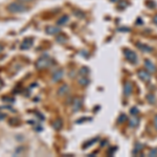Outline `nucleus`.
Here are the masks:
<instances>
[{
  "label": "nucleus",
  "instance_id": "1",
  "mask_svg": "<svg viewBox=\"0 0 157 157\" xmlns=\"http://www.w3.org/2000/svg\"><path fill=\"white\" fill-rule=\"evenodd\" d=\"M52 63V59H50L49 56L43 55L42 57H40L36 62V68L37 69H44L47 68Z\"/></svg>",
  "mask_w": 157,
  "mask_h": 157
},
{
  "label": "nucleus",
  "instance_id": "2",
  "mask_svg": "<svg viewBox=\"0 0 157 157\" xmlns=\"http://www.w3.org/2000/svg\"><path fill=\"white\" fill-rule=\"evenodd\" d=\"M7 11L10 13H13V14H16V13H23V12L27 11V7L21 3L13 2V3L7 6Z\"/></svg>",
  "mask_w": 157,
  "mask_h": 157
},
{
  "label": "nucleus",
  "instance_id": "3",
  "mask_svg": "<svg viewBox=\"0 0 157 157\" xmlns=\"http://www.w3.org/2000/svg\"><path fill=\"white\" fill-rule=\"evenodd\" d=\"M124 54H125V58L129 61V62L136 63L137 57H136V54L134 52H132V50H130V49H124Z\"/></svg>",
  "mask_w": 157,
  "mask_h": 157
},
{
  "label": "nucleus",
  "instance_id": "4",
  "mask_svg": "<svg viewBox=\"0 0 157 157\" xmlns=\"http://www.w3.org/2000/svg\"><path fill=\"white\" fill-rule=\"evenodd\" d=\"M34 45V39L33 38H25L23 40V42L20 45V48L22 50H27Z\"/></svg>",
  "mask_w": 157,
  "mask_h": 157
},
{
  "label": "nucleus",
  "instance_id": "5",
  "mask_svg": "<svg viewBox=\"0 0 157 157\" xmlns=\"http://www.w3.org/2000/svg\"><path fill=\"white\" fill-rule=\"evenodd\" d=\"M138 77L140 78V80L144 81V82H149V81L151 80V75L148 70H139Z\"/></svg>",
  "mask_w": 157,
  "mask_h": 157
},
{
  "label": "nucleus",
  "instance_id": "6",
  "mask_svg": "<svg viewBox=\"0 0 157 157\" xmlns=\"http://www.w3.org/2000/svg\"><path fill=\"white\" fill-rule=\"evenodd\" d=\"M63 75H64L63 69L57 70V71H55L52 73V81H54V82H59V81H61V78H63Z\"/></svg>",
  "mask_w": 157,
  "mask_h": 157
},
{
  "label": "nucleus",
  "instance_id": "7",
  "mask_svg": "<svg viewBox=\"0 0 157 157\" xmlns=\"http://www.w3.org/2000/svg\"><path fill=\"white\" fill-rule=\"evenodd\" d=\"M81 107H82V100L78 98H75L72 103V110L75 111V112H77V111L80 110Z\"/></svg>",
  "mask_w": 157,
  "mask_h": 157
},
{
  "label": "nucleus",
  "instance_id": "8",
  "mask_svg": "<svg viewBox=\"0 0 157 157\" xmlns=\"http://www.w3.org/2000/svg\"><path fill=\"white\" fill-rule=\"evenodd\" d=\"M145 67H146V69L148 70V71L150 72V73L155 72V70H156L155 65H154L153 63H152L151 61H149V60H146L145 61Z\"/></svg>",
  "mask_w": 157,
  "mask_h": 157
},
{
  "label": "nucleus",
  "instance_id": "9",
  "mask_svg": "<svg viewBox=\"0 0 157 157\" xmlns=\"http://www.w3.org/2000/svg\"><path fill=\"white\" fill-rule=\"evenodd\" d=\"M60 32H61V29L57 26H52V25H50V26L46 27V34H48V35H58V34H60Z\"/></svg>",
  "mask_w": 157,
  "mask_h": 157
},
{
  "label": "nucleus",
  "instance_id": "10",
  "mask_svg": "<svg viewBox=\"0 0 157 157\" xmlns=\"http://www.w3.org/2000/svg\"><path fill=\"white\" fill-rule=\"evenodd\" d=\"M68 91H69V89H68V86L67 85H62L61 87L58 89V95H60V97H64L65 94H67Z\"/></svg>",
  "mask_w": 157,
  "mask_h": 157
},
{
  "label": "nucleus",
  "instance_id": "11",
  "mask_svg": "<svg viewBox=\"0 0 157 157\" xmlns=\"http://www.w3.org/2000/svg\"><path fill=\"white\" fill-rule=\"evenodd\" d=\"M131 92H132V84L130 82H126L125 86H124V93L128 97L131 94Z\"/></svg>",
  "mask_w": 157,
  "mask_h": 157
},
{
  "label": "nucleus",
  "instance_id": "12",
  "mask_svg": "<svg viewBox=\"0 0 157 157\" xmlns=\"http://www.w3.org/2000/svg\"><path fill=\"white\" fill-rule=\"evenodd\" d=\"M69 20V17L67 16V15H63L61 18L58 19V24L59 25H64L67 23V21Z\"/></svg>",
  "mask_w": 157,
  "mask_h": 157
},
{
  "label": "nucleus",
  "instance_id": "13",
  "mask_svg": "<svg viewBox=\"0 0 157 157\" xmlns=\"http://www.w3.org/2000/svg\"><path fill=\"white\" fill-rule=\"evenodd\" d=\"M138 123H139L138 117H136V116L134 115L133 117L130 120V123H129V125H130V127L135 128V127H137V126H138Z\"/></svg>",
  "mask_w": 157,
  "mask_h": 157
},
{
  "label": "nucleus",
  "instance_id": "14",
  "mask_svg": "<svg viewBox=\"0 0 157 157\" xmlns=\"http://www.w3.org/2000/svg\"><path fill=\"white\" fill-rule=\"evenodd\" d=\"M138 48L140 50H143V52H152V48L150 46H148V45H145V44H141V43H138L137 44Z\"/></svg>",
  "mask_w": 157,
  "mask_h": 157
},
{
  "label": "nucleus",
  "instance_id": "15",
  "mask_svg": "<svg viewBox=\"0 0 157 157\" xmlns=\"http://www.w3.org/2000/svg\"><path fill=\"white\" fill-rule=\"evenodd\" d=\"M52 127H54V129H56V130H60L61 128L63 127V123L61 120H57L54 123V125H52Z\"/></svg>",
  "mask_w": 157,
  "mask_h": 157
},
{
  "label": "nucleus",
  "instance_id": "16",
  "mask_svg": "<svg viewBox=\"0 0 157 157\" xmlns=\"http://www.w3.org/2000/svg\"><path fill=\"white\" fill-rule=\"evenodd\" d=\"M78 84L82 85V86H86V85L89 84V80L86 78H81L80 80H78Z\"/></svg>",
  "mask_w": 157,
  "mask_h": 157
},
{
  "label": "nucleus",
  "instance_id": "17",
  "mask_svg": "<svg viewBox=\"0 0 157 157\" xmlns=\"http://www.w3.org/2000/svg\"><path fill=\"white\" fill-rule=\"evenodd\" d=\"M80 73H81V75H83V77H86V75L89 73V69H88L87 67H82L80 70Z\"/></svg>",
  "mask_w": 157,
  "mask_h": 157
},
{
  "label": "nucleus",
  "instance_id": "18",
  "mask_svg": "<svg viewBox=\"0 0 157 157\" xmlns=\"http://www.w3.org/2000/svg\"><path fill=\"white\" fill-rule=\"evenodd\" d=\"M126 120H127V116H126L125 114H121L120 117H118V120H117V123L121 124V123H123V121H126Z\"/></svg>",
  "mask_w": 157,
  "mask_h": 157
},
{
  "label": "nucleus",
  "instance_id": "19",
  "mask_svg": "<svg viewBox=\"0 0 157 157\" xmlns=\"http://www.w3.org/2000/svg\"><path fill=\"white\" fill-rule=\"evenodd\" d=\"M149 156H151V157L157 156V149H153V150H151L149 152Z\"/></svg>",
  "mask_w": 157,
  "mask_h": 157
},
{
  "label": "nucleus",
  "instance_id": "20",
  "mask_svg": "<svg viewBox=\"0 0 157 157\" xmlns=\"http://www.w3.org/2000/svg\"><path fill=\"white\" fill-rule=\"evenodd\" d=\"M57 41L60 42V43L65 42V41H66V37H65V36H59L57 38Z\"/></svg>",
  "mask_w": 157,
  "mask_h": 157
},
{
  "label": "nucleus",
  "instance_id": "21",
  "mask_svg": "<svg viewBox=\"0 0 157 157\" xmlns=\"http://www.w3.org/2000/svg\"><path fill=\"white\" fill-rule=\"evenodd\" d=\"M130 112L132 113L133 115H136V114H138V110H137V108H135V107L131 109V110H130Z\"/></svg>",
  "mask_w": 157,
  "mask_h": 157
},
{
  "label": "nucleus",
  "instance_id": "22",
  "mask_svg": "<svg viewBox=\"0 0 157 157\" xmlns=\"http://www.w3.org/2000/svg\"><path fill=\"white\" fill-rule=\"evenodd\" d=\"M148 101L150 103H154V102H155V98H154L153 95H148Z\"/></svg>",
  "mask_w": 157,
  "mask_h": 157
},
{
  "label": "nucleus",
  "instance_id": "23",
  "mask_svg": "<svg viewBox=\"0 0 157 157\" xmlns=\"http://www.w3.org/2000/svg\"><path fill=\"white\" fill-rule=\"evenodd\" d=\"M4 86V83H3V81L1 80V78H0V90L2 89V87H3Z\"/></svg>",
  "mask_w": 157,
  "mask_h": 157
},
{
  "label": "nucleus",
  "instance_id": "24",
  "mask_svg": "<svg viewBox=\"0 0 157 157\" xmlns=\"http://www.w3.org/2000/svg\"><path fill=\"white\" fill-rule=\"evenodd\" d=\"M154 125H155V128L157 129V115L154 117Z\"/></svg>",
  "mask_w": 157,
  "mask_h": 157
},
{
  "label": "nucleus",
  "instance_id": "25",
  "mask_svg": "<svg viewBox=\"0 0 157 157\" xmlns=\"http://www.w3.org/2000/svg\"><path fill=\"white\" fill-rule=\"evenodd\" d=\"M153 22H154V23H155V24L157 25V15H156V16L153 18Z\"/></svg>",
  "mask_w": 157,
  "mask_h": 157
},
{
  "label": "nucleus",
  "instance_id": "26",
  "mask_svg": "<svg viewBox=\"0 0 157 157\" xmlns=\"http://www.w3.org/2000/svg\"><path fill=\"white\" fill-rule=\"evenodd\" d=\"M2 50H3V46H2V45H1V44H0V52H2Z\"/></svg>",
  "mask_w": 157,
  "mask_h": 157
},
{
  "label": "nucleus",
  "instance_id": "27",
  "mask_svg": "<svg viewBox=\"0 0 157 157\" xmlns=\"http://www.w3.org/2000/svg\"><path fill=\"white\" fill-rule=\"evenodd\" d=\"M19 1H22V2H26V1H30V0H19Z\"/></svg>",
  "mask_w": 157,
  "mask_h": 157
}]
</instances>
